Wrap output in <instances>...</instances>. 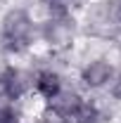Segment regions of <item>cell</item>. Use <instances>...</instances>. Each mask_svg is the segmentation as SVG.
Wrapping results in <instances>:
<instances>
[{
    "mask_svg": "<svg viewBox=\"0 0 121 123\" xmlns=\"http://www.w3.org/2000/svg\"><path fill=\"white\" fill-rule=\"evenodd\" d=\"M83 99H86V95L78 88H64L57 97H52L50 102H45L43 114L55 123H74Z\"/></svg>",
    "mask_w": 121,
    "mask_h": 123,
    "instance_id": "5b68a950",
    "label": "cell"
},
{
    "mask_svg": "<svg viewBox=\"0 0 121 123\" xmlns=\"http://www.w3.org/2000/svg\"><path fill=\"white\" fill-rule=\"evenodd\" d=\"M112 2H114V10H116V14L121 19V0H112Z\"/></svg>",
    "mask_w": 121,
    "mask_h": 123,
    "instance_id": "52a82bcc",
    "label": "cell"
},
{
    "mask_svg": "<svg viewBox=\"0 0 121 123\" xmlns=\"http://www.w3.org/2000/svg\"><path fill=\"white\" fill-rule=\"evenodd\" d=\"M38 43V19L24 7H12L0 19V50L7 57H24Z\"/></svg>",
    "mask_w": 121,
    "mask_h": 123,
    "instance_id": "6da1fadb",
    "label": "cell"
},
{
    "mask_svg": "<svg viewBox=\"0 0 121 123\" xmlns=\"http://www.w3.org/2000/svg\"><path fill=\"white\" fill-rule=\"evenodd\" d=\"M64 88H67L64 74L57 66H52V62L43 64V66H36L31 71V95L36 99H40L43 104L50 102L52 97H57Z\"/></svg>",
    "mask_w": 121,
    "mask_h": 123,
    "instance_id": "277c9868",
    "label": "cell"
},
{
    "mask_svg": "<svg viewBox=\"0 0 121 123\" xmlns=\"http://www.w3.org/2000/svg\"><path fill=\"white\" fill-rule=\"evenodd\" d=\"M74 123H109V114L97 99L86 97L81 109H78V114H76Z\"/></svg>",
    "mask_w": 121,
    "mask_h": 123,
    "instance_id": "8992f818",
    "label": "cell"
},
{
    "mask_svg": "<svg viewBox=\"0 0 121 123\" xmlns=\"http://www.w3.org/2000/svg\"><path fill=\"white\" fill-rule=\"evenodd\" d=\"M119 71V66L109 59L107 55H90L88 59H83L78 64V85L86 92H105L109 88V83L114 80Z\"/></svg>",
    "mask_w": 121,
    "mask_h": 123,
    "instance_id": "7a4b0ae2",
    "label": "cell"
},
{
    "mask_svg": "<svg viewBox=\"0 0 121 123\" xmlns=\"http://www.w3.org/2000/svg\"><path fill=\"white\" fill-rule=\"evenodd\" d=\"M26 97H31V71L17 64H2L0 66V99L19 104Z\"/></svg>",
    "mask_w": 121,
    "mask_h": 123,
    "instance_id": "3957f363",
    "label": "cell"
}]
</instances>
